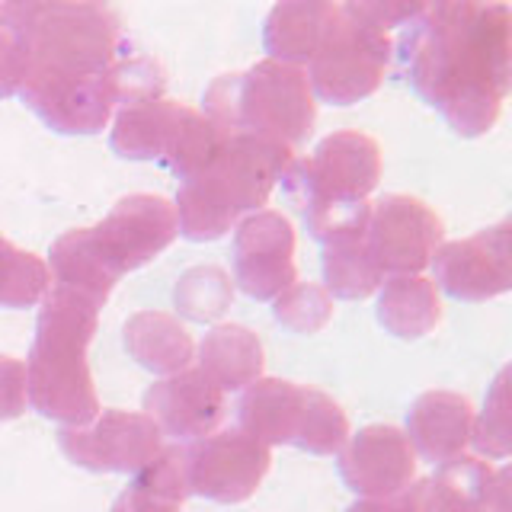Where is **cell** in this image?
<instances>
[{
    "instance_id": "e575fe53",
    "label": "cell",
    "mask_w": 512,
    "mask_h": 512,
    "mask_svg": "<svg viewBox=\"0 0 512 512\" xmlns=\"http://www.w3.org/2000/svg\"><path fill=\"white\" fill-rule=\"evenodd\" d=\"M480 512H496V509H480Z\"/></svg>"
},
{
    "instance_id": "277c9868",
    "label": "cell",
    "mask_w": 512,
    "mask_h": 512,
    "mask_svg": "<svg viewBox=\"0 0 512 512\" xmlns=\"http://www.w3.org/2000/svg\"><path fill=\"white\" fill-rule=\"evenodd\" d=\"M100 308L61 288H48L36 340L26 362V391L32 410L61 426H87L100 413V397L87 365Z\"/></svg>"
},
{
    "instance_id": "9c48e42d",
    "label": "cell",
    "mask_w": 512,
    "mask_h": 512,
    "mask_svg": "<svg viewBox=\"0 0 512 512\" xmlns=\"http://www.w3.org/2000/svg\"><path fill=\"white\" fill-rule=\"evenodd\" d=\"M58 445L77 468L96 474H138L164 452V432L144 413L100 410L87 426H64Z\"/></svg>"
},
{
    "instance_id": "30bf717a",
    "label": "cell",
    "mask_w": 512,
    "mask_h": 512,
    "mask_svg": "<svg viewBox=\"0 0 512 512\" xmlns=\"http://www.w3.org/2000/svg\"><path fill=\"white\" fill-rule=\"evenodd\" d=\"M183 458L189 493L221 506L247 503L260 490L272 464L269 448L240 429H224L196 439L183 448Z\"/></svg>"
},
{
    "instance_id": "ffe728a7",
    "label": "cell",
    "mask_w": 512,
    "mask_h": 512,
    "mask_svg": "<svg viewBox=\"0 0 512 512\" xmlns=\"http://www.w3.org/2000/svg\"><path fill=\"white\" fill-rule=\"evenodd\" d=\"M333 13L336 4H324V0H295V4L272 7L263 26V45L269 58L304 71L324 39Z\"/></svg>"
},
{
    "instance_id": "8992f818",
    "label": "cell",
    "mask_w": 512,
    "mask_h": 512,
    "mask_svg": "<svg viewBox=\"0 0 512 512\" xmlns=\"http://www.w3.org/2000/svg\"><path fill=\"white\" fill-rule=\"evenodd\" d=\"M202 116L221 135H256L298 148L317 122L308 74L282 61H256L244 74H221L208 84Z\"/></svg>"
},
{
    "instance_id": "4dcf8cb0",
    "label": "cell",
    "mask_w": 512,
    "mask_h": 512,
    "mask_svg": "<svg viewBox=\"0 0 512 512\" xmlns=\"http://www.w3.org/2000/svg\"><path fill=\"white\" fill-rule=\"evenodd\" d=\"M506 381L509 372L503 368L496 375L493 388L487 394L484 413L474 416V429H471V445L480 455H487L493 461H503L509 455V394H506Z\"/></svg>"
},
{
    "instance_id": "7c38bea8",
    "label": "cell",
    "mask_w": 512,
    "mask_h": 512,
    "mask_svg": "<svg viewBox=\"0 0 512 512\" xmlns=\"http://www.w3.org/2000/svg\"><path fill=\"white\" fill-rule=\"evenodd\" d=\"M180 237L176 208L164 196L135 192L112 205V212L90 228V240L100 260L122 279L154 256L164 253Z\"/></svg>"
},
{
    "instance_id": "f1b7e54d",
    "label": "cell",
    "mask_w": 512,
    "mask_h": 512,
    "mask_svg": "<svg viewBox=\"0 0 512 512\" xmlns=\"http://www.w3.org/2000/svg\"><path fill=\"white\" fill-rule=\"evenodd\" d=\"M346 439H349V420L343 407L324 391L308 388L292 445L308 455H336L346 445Z\"/></svg>"
},
{
    "instance_id": "7a4b0ae2",
    "label": "cell",
    "mask_w": 512,
    "mask_h": 512,
    "mask_svg": "<svg viewBox=\"0 0 512 512\" xmlns=\"http://www.w3.org/2000/svg\"><path fill=\"white\" fill-rule=\"evenodd\" d=\"M394 52L410 87L461 138L487 135L496 125L512 74V10L506 4H423Z\"/></svg>"
},
{
    "instance_id": "83f0119b",
    "label": "cell",
    "mask_w": 512,
    "mask_h": 512,
    "mask_svg": "<svg viewBox=\"0 0 512 512\" xmlns=\"http://www.w3.org/2000/svg\"><path fill=\"white\" fill-rule=\"evenodd\" d=\"M52 288V272L36 253L13 247L0 237V308H36Z\"/></svg>"
},
{
    "instance_id": "e0dca14e",
    "label": "cell",
    "mask_w": 512,
    "mask_h": 512,
    "mask_svg": "<svg viewBox=\"0 0 512 512\" xmlns=\"http://www.w3.org/2000/svg\"><path fill=\"white\" fill-rule=\"evenodd\" d=\"M471 429H474V410L468 397H461L455 391H426L413 400L404 436L416 455L442 468V464L468 452Z\"/></svg>"
},
{
    "instance_id": "8fae6325",
    "label": "cell",
    "mask_w": 512,
    "mask_h": 512,
    "mask_svg": "<svg viewBox=\"0 0 512 512\" xmlns=\"http://www.w3.org/2000/svg\"><path fill=\"white\" fill-rule=\"evenodd\" d=\"M442 218L413 196L391 192L372 205L365 244L381 276H420L442 247Z\"/></svg>"
},
{
    "instance_id": "4fadbf2b",
    "label": "cell",
    "mask_w": 512,
    "mask_h": 512,
    "mask_svg": "<svg viewBox=\"0 0 512 512\" xmlns=\"http://www.w3.org/2000/svg\"><path fill=\"white\" fill-rule=\"evenodd\" d=\"M234 282L256 301L279 298L298 282L295 266V228L282 212L260 208L234 228L231 244Z\"/></svg>"
},
{
    "instance_id": "4316f807",
    "label": "cell",
    "mask_w": 512,
    "mask_h": 512,
    "mask_svg": "<svg viewBox=\"0 0 512 512\" xmlns=\"http://www.w3.org/2000/svg\"><path fill=\"white\" fill-rule=\"evenodd\" d=\"M234 301V282L218 266H192L173 288V304L192 324H212Z\"/></svg>"
},
{
    "instance_id": "9a60e30c",
    "label": "cell",
    "mask_w": 512,
    "mask_h": 512,
    "mask_svg": "<svg viewBox=\"0 0 512 512\" xmlns=\"http://www.w3.org/2000/svg\"><path fill=\"white\" fill-rule=\"evenodd\" d=\"M343 484L362 500L394 496L416 480V452L397 426H365L336 452Z\"/></svg>"
},
{
    "instance_id": "836d02e7",
    "label": "cell",
    "mask_w": 512,
    "mask_h": 512,
    "mask_svg": "<svg viewBox=\"0 0 512 512\" xmlns=\"http://www.w3.org/2000/svg\"><path fill=\"white\" fill-rule=\"evenodd\" d=\"M346 512H423V480H413L407 490L378 500H356Z\"/></svg>"
},
{
    "instance_id": "5b68a950",
    "label": "cell",
    "mask_w": 512,
    "mask_h": 512,
    "mask_svg": "<svg viewBox=\"0 0 512 512\" xmlns=\"http://www.w3.org/2000/svg\"><path fill=\"white\" fill-rule=\"evenodd\" d=\"M381 180V148L365 132H333L311 157L292 160L282 173V189L298 205L308 231L324 244L327 237L365 228Z\"/></svg>"
},
{
    "instance_id": "d4e9b609",
    "label": "cell",
    "mask_w": 512,
    "mask_h": 512,
    "mask_svg": "<svg viewBox=\"0 0 512 512\" xmlns=\"http://www.w3.org/2000/svg\"><path fill=\"white\" fill-rule=\"evenodd\" d=\"M384 276L365 244V228H349L324 240V288L330 298L362 301L375 295Z\"/></svg>"
},
{
    "instance_id": "1f68e13d",
    "label": "cell",
    "mask_w": 512,
    "mask_h": 512,
    "mask_svg": "<svg viewBox=\"0 0 512 512\" xmlns=\"http://www.w3.org/2000/svg\"><path fill=\"white\" fill-rule=\"evenodd\" d=\"M26 77V29L20 4H0V100L20 93Z\"/></svg>"
},
{
    "instance_id": "5bb4252c",
    "label": "cell",
    "mask_w": 512,
    "mask_h": 512,
    "mask_svg": "<svg viewBox=\"0 0 512 512\" xmlns=\"http://www.w3.org/2000/svg\"><path fill=\"white\" fill-rule=\"evenodd\" d=\"M436 288L455 301H490L512 285L509 221L493 224L464 240H448L432 253Z\"/></svg>"
},
{
    "instance_id": "52a82bcc",
    "label": "cell",
    "mask_w": 512,
    "mask_h": 512,
    "mask_svg": "<svg viewBox=\"0 0 512 512\" xmlns=\"http://www.w3.org/2000/svg\"><path fill=\"white\" fill-rule=\"evenodd\" d=\"M224 135L202 112L167 96L138 100L116 109L109 144L125 160H160L173 176L192 180L208 167Z\"/></svg>"
},
{
    "instance_id": "ba28073f",
    "label": "cell",
    "mask_w": 512,
    "mask_h": 512,
    "mask_svg": "<svg viewBox=\"0 0 512 512\" xmlns=\"http://www.w3.org/2000/svg\"><path fill=\"white\" fill-rule=\"evenodd\" d=\"M394 42L362 10V0L336 4L333 20L308 61V84L314 100L352 106L372 96L391 68Z\"/></svg>"
},
{
    "instance_id": "484cf974",
    "label": "cell",
    "mask_w": 512,
    "mask_h": 512,
    "mask_svg": "<svg viewBox=\"0 0 512 512\" xmlns=\"http://www.w3.org/2000/svg\"><path fill=\"white\" fill-rule=\"evenodd\" d=\"M189 496L186 484V458L183 448H164L148 468L138 471L109 512H180Z\"/></svg>"
},
{
    "instance_id": "f546056e",
    "label": "cell",
    "mask_w": 512,
    "mask_h": 512,
    "mask_svg": "<svg viewBox=\"0 0 512 512\" xmlns=\"http://www.w3.org/2000/svg\"><path fill=\"white\" fill-rule=\"evenodd\" d=\"M272 317L292 333H317L333 320V298L317 282H295L272 298Z\"/></svg>"
},
{
    "instance_id": "d6986e66",
    "label": "cell",
    "mask_w": 512,
    "mask_h": 512,
    "mask_svg": "<svg viewBox=\"0 0 512 512\" xmlns=\"http://www.w3.org/2000/svg\"><path fill=\"white\" fill-rule=\"evenodd\" d=\"M304 394L308 388H301L295 381L282 378H260L250 388H244V397L237 404V420L240 432H247L250 439L269 445H292L295 432L301 423L304 410Z\"/></svg>"
},
{
    "instance_id": "603a6c76",
    "label": "cell",
    "mask_w": 512,
    "mask_h": 512,
    "mask_svg": "<svg viewBox=\"0 0 512 512\" xmlns=\"http://www.w3.org/2000/svg\"><path fill=\"white\" fill-rule=\"evenodd\" d=\"M48 256H52V266H48V272H52V288L71 292L77 298L96 304V308H103L109 301L119 276L100 260V253H96L90 240V228H74L68 234H61Z\"/></svg>"
},
{
    "instance_id": "2e32d148",
    "label": "cell",
    "mask_w": 512,
    "mask_h": 512,
    "mask_svg": "<svg viewBox=\"0 0 512 512\" xmlns=\"http://www.w3.org/2000/svg\"><path fill=\"white\" fill-rule=\"evenodd\" d=\"M144 416H151L164 436L196 442L212 436L224 420V391L199 368H183L144 391Z\"/></svg>"
},
{
    "instance_id": "cb8c5ba5",
    "label": "cell",
    "mask_w": 512,
    "mask_h": 512,
    "mask_svg": "<svg viewBox=\"0 0 512 512\" xmlns=\"http://www.w3.org/2000/svg\"><path fill=\"white\" fill-rule=\"evenodd\" d=\"M442 320L439 288L426 276H391L378 288V324L400 336L420 340Z\"/></svg>"
},
{
    "instance_id": "d6a6232c",
    "label": "cell",
    "mask_w": 512,
    "mask_h": 512,
    "mask_svg": "<svg viewBox=\"0 0 512 512\" xmlns=\"http://www.w3.org/2000/svg\"><path fill=\"white\" fill-rule=\"evenodd\" d=\"M29 407L26 391V362L0 356V420H16Z\"/></svg>"
},
{
    "instance_id": "3957f363",
    "label": "cell",
    "mask_w": 512,
    "mask_h": 512,
    "mask_svg": "<svg viewBox=\"0 0 512 512\" xmlns=\"http://www.w3.org/2000/svg\"><path fill=\"white\" fill-rule=\"evenodd\" d=\"M295 160V151L256 135H224L208 167L176 192V224L192 244L218 240L237 228L244 215L260 212L272 186Z\"/></svg>"
},
{
    "instance_id": "ac0fdd59",
    "label": "cell",
    "mask_w": 512,
    "mask_h": 512,
    "mask_svg": "<svg viewBox=\"0 0 512 512\" xmlns=\"http://www.w3.org/2000/svg\"><path fill=\"white\" fill-rule=\"evenodd\" d=\"M509 477L490 461L461 455L423 480V512H509Z\"/></svg>"
},
{
    "instance_id": "6da1fadb",
    "label": "cell",
    "mask_w": 512,
    "mask_h": 512,
    "mask_svg": "<svg viewBox=\"0 0 512 512\" xmlns=\"http://www.w3.org/2000/svg\"><path fill=\"white\" fill-rule=\"evenodd\" d=\"M26 29L23 103L61 135H96L116 109L167 90L154 58L132 55L119 13L103 4H20Z\"/></svg>"
},
{
    "instance_id": "44dd1931",
    "label": "cell",
    "mask_w": 512,
    "mask_h": 512,
    "mask_svg": "<svg viewBox=\"0 0 512 512\" xmlns=\"http://www.w3.org/2000/svg\"><path fill=\"white\" fill-rule=\"evenodd\" d=\"M125 349L141 368L154 375H176L196 359V343L173 314L138 311L125 320Z\"/></svg>"
},
{
    "instance_id": "7402d4cb",
    "label": "cell",
    "mask_w": 512,
    "mask_h": 512,
    "mask_svg": "<svg viewBox=\"0 0 512 512\" xmlns=\"http://www.w3.org/2000/svg\"><path fill=\"white\" fill-rule=\"evenodd\" d=\"M199 372L218 388L244 391L263 378V343L253 330L240 324H218L199 343Z\"/></svg>"
}]
</instances>
